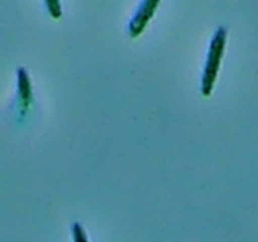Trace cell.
Returning <instances> with one entry per match:
<instances>
[{"mask_svg": "<svg viewBox=\"0 0 258 242\" xmlns=\"http://www.w3.org/2000/svg\"><path fill=\"white\" fill-rule=\"evenodd\" d=\"M226 40H228V29L218 28L212 37V42H210L208 52H207V60L204 65V73H202L200 91L204 97H210V94L213 92V87H215L216 78H218V71H220L221 60L224 55Z\"/></svg>", "mask_w": 258, "mask_h": 242, "instance_id": "cell-1", "label": "cell"}, {"mask_svg": "<svg viewBox=\"0 0 258 242\" xmlns=\"http://www.w3.org/2000/svg\"><path fill=\"white\" fill-rule=\"evenodd\" d=\"M160 2L158 0H144L141 2L137 12L134 13L133 20L129 21V36L131 37H139L150 23L152 16L155 15Z\"/></svg>", "mask_w": 258, "mask_h": 242, "instance_id": "cell-2", "label": "cell"}, {"mask_svg": "<svg viewBox=\"0 0 258 242\" xmlns=\"http://www.w3.org/2000/svg\"><path fill=\"white\" fill-rule=\"evenodd\" d=\"M32 102H34V94H32L31 78L24 68H18V107L21 115L28 113Z\"/></svg>", "mask_w": 258, "mask_h": 242, "instance_id": "cell-3", "label": "cell"}, {"mask_svg": "<svg viewBox=\"0 0 258 242\" xmlns=\"http://www.w3.org/2000/svg\"><path fill=\"white\" fill-rule=\"evenodd\" d=\"M71 232H73V242H89L86 229L83 228L81 223H73Z\"/></svg>", "mask_w": 258, "mask_h": 242, "instance_id": "cell-4", "label": "cell"}, {"mask_svg": "<svg viewBox=\"0 0 258 242\" xmlns=\"http://www.w3.org/2000/svg\"><path fill=\"white\" fill-rule=\"evenodd\" d=\"M45 7H47L48 13L52 15V18H55V20L61 18V4L58 2V0H47Z\"/></svg>", "mask_w": 258, "mask_h": 242, "instance_id": "cell-5", "label": "cell"}]
</instances>
